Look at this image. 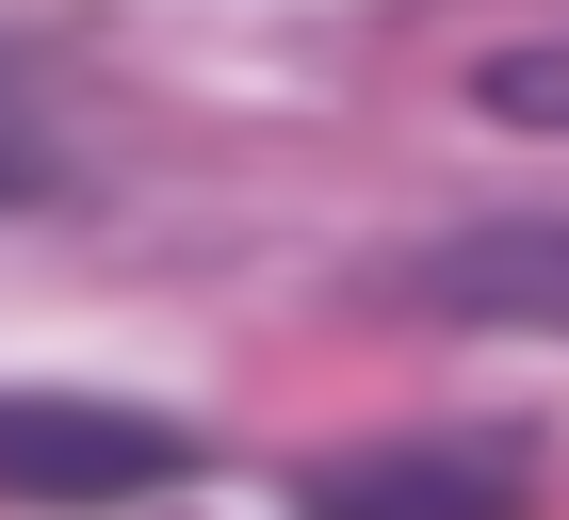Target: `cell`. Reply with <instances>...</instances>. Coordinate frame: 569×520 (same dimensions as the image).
<instances>
[{
    "label": "cell",
    "instance_id": "1",
    "mask_svg": "<svg viewBox=\"0 0 569 520\" xmlns=\"http://www.w3.org/2000/svg\"><path fill=\"white\" fill-rule=\"evenodd\" d=\"M196 472V439L163 407H114V390H0V504H49V520H114V504H163Z\"/></svg>",
    "mask_w": 569,
    "mask_h": 520
},
{
    "label": "cell",
    "instance_id": "2",
    "mask_svg": "<svg viewBox=\"0 0 569 520\" xmlns=\"http://www.w3.org/2000/svg\"><path fill=\"white\" fill-rule=\"evenodd\" d=\"M293 504L309 520H521L537 472L521 439H358V456H309Z\"/></svg>",
    "mask_w": 569,
    "mask_h": 520
},
{
    "label": "cell",
    "instance_id": "3",
    "mask_svg": "<svg viewBox=\"0 0 569 520\" xmlns=\"http://www.w3.org/2000/svg\"><path fill=\"white\" fill-rule=\"evenodd\" d=\"M423 309H472V326H569V228H472V244L407 260Z\"/></svg>",
    "mask_w": 569,
    "mask_h": 520
},
{
    "label": "cell",
    "instance_id": "4",
    "mask_svg": "<svg viewBox=\"0 0 569 520\" xmlns=\"http://www.w3.org/2000/svg\"><path fill=\"white\" fill-rule=\"evenodd\" d=\"M488 114H505V130H569V49H505V66H488Z\"/></svg>",
    "mask_w": 569,
    "mask_h": 520
},
{
    "label": "cell",
    "instance_id": "5",
    "mask_svg": "<svg viewBox=\"0 0 569 520\" xmlns=\"http://www.w3.org/2000/svg\"><path fill=\"white\" fill-rule=\"evenodd\" d=\"M33 179H49V114H33V82L0 66V196H33Z\"/></svg>",
    "mask_w": 569,
    "mask_h": 520
}]
</instances>
